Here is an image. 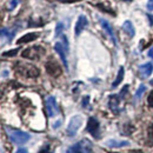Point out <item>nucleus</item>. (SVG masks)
<instances>
[{
  "label": "nucleus",
  "instance_id": "nucleus-10",
  "mask_svg": "<svg viewBox=\"0 0 153 153\" xmlns=\"http://www.w3.org/2000/svg\"><path fill=\"white\" fill-rule=\"evenodd\" d=\"M54 50H56V52H57L58 54L60 56V59H61V61H62V65H64L65 70H68V61H67V57H66L67 51H66L64 44H62V42H56Z\"/></svg>",
  "mask_w": 153,
  "mask_h": 153
},
{
  "label": "nucleus",
  "instance_id": "nucleus-3",
  "mask_svg": "<svg viewBox=\"0 0 153 153\" xmlns=\"http://www.w3.org/2000/svg\"><path fill=\"white\" fill-rule=\"evenodd\" d=\"M14 68L20 76L25 78H37L39 76V70L32 64L18 62L17 66H14Z\"/></svg>",
  "mask_w": 153,
  "mask_h": 153
},
{
  "label": "nucleus",
  "instance_id": "nucleus-29",
  "mask_svg": "<svg viewBox=\"0 0 153 153\" xmlns=\"http://www.w3.org/2000/svg\"><path fill=\"white\" fill-rule=\"evenodd\" d=\"M147 56L151 58V59H153V46L149 50V52H147Z\"/></svg>",
  "mask_w": 153,
  "mask_h": 153
},
{
  "label": "nucleus",
  "instance_id": "nucleus-19",
  "mask_svg": "<svg viewBox=\"0 0 153 153\" xmlns=\"http://www.w3.org/2000/svg\"><path fill=\"white\" fill-rule=\"evenodd\" d=\"M146 91V86L145 85H140L139 86V88L137 90V92H135V96H134V98L135 99H140L141 98V96H143V93Z\"/></svg>",
  "mask_w": 153,
  "mask_h": 153
},
{
  "label": "nucleus",
  "instance_id": "nucleus-2",
  "mask_svg": "<svg viewBox=\"0 0 153 153\" xmlns=\"http://www.w3.org/2000/svg\"><path fill=\"white\" fill-rule=\"evenodd\" d=\"M5 130H6L7 135L10 137V139L16 145H24L31 139V135L27 132H24V131H20V130H14V128H10V127H6Z\"/></svg>",
  "mask_w": 153,
  "mask_h": 153
},
{
  "label": "nucleus",
  "instance_id": "nucleus-11",
  "mask_svg": "<svg viewBox=\"0 0 153 153\" xmlns=\"http://www.w3.org/2000/svg\"><path fill=\"white\" fill-rule=\"evenodd\" d=\"M99 22H100V25H101V27L104 28V31L107 33V36L110 37V39L112 40V42L114 44V46H117V38H115V34L114 32H113V28L111 27V25H110V22L107 21V20H105L104 18H99Z\"/></svg>",
  "mask_w": 153,
  "mask_h": 153
},
{
  "label": "nucleus",
  "instance_id": "nucleus-34",
  "mask_svg": "<svg viewBox=\"0 0 153 153\" xmlns=\"http://www.w3.org/2000/svg\"><path fill=\"white\" fill-rule=\"evenodd\" d=\"M150 84H151V85H152V86H153V79H152V80H151V81H150Z\"/></svg>",
  "mask_w": 153,
  "mask_h": 153
},
{
  "label": "nucleus",
  "instance_id": "nucleus-16",
  "mask_svg": "<svg viewBox=\"0 0 153 153\" xmlns=\"http://www.w3.org/2000/svg\"><path fill=\"white\" fill-rule=\"evenodd\" d=\"M123 30L127 33V36L130 38H133L134 34H135V28H134L133 24L130 21V20H126L124 24H123Z\"/></svg>",
  "mask_w": 153,
  "mask_h": 153
},
{
  "label": "nucleus",
  "instance_id": "nucleus-32",
  "mask_svg": "<svg viewBox=\"0 0 153 153\" xmlns=\"http://www.w3.org/2000/svg\"><path fill=\"white\" fill-rule=\"evenodd\" d=\"M60 124H61V120H58V123H57V124H54V125H53V127H54V128H57V127L59 126V125H60Z\"/></svg>",
  "mask_w": 153,
  "mask_h": 153
},
{
  "label": "nucleus",
  "instance_id": "nucleus-9",
  "mask_svg": "<svg viewBox=\"0 0 153 153\" xmlns=\"http://www.w3.org/2000/svg\"><path fill=\"white\" fill-rule=\"evenodd\" d=\"M45 67H46L47 73L52 76H59L60 74H61V72H62L61 66L58 64L54 59H50V60L46 62Z\"/></svg>",
  "mask_w": 153,
  "mask_h": 153
},
{
  "label": "nucleus",
  "instance_id": "nucleus-30",
  "mask_svg": "<svg viewBox=\"0 0 153 153\" xmlns=\"http://www.w3.org/2000/svg\"><path fill=\"white\" fill-rule=\"evenodd\" d=\"M58 1H60V2H67V4H71V2H76V1H79V0H58Z\"/></svg>",
  "mask_w": 153,
  "mask_h": 153
},
{
  "label": "nucleus",
  "instance_id": "nucleus-1",
  "mask_svg": "<svg viewBox=\"0 0 153 153\" xmlns=\"http://www.w3.org/2000/svg\"><path fill=\"white\" fill-rule=\"evenodd\" d=\"M127 92H128V85H125L120 93L119 94H112V96L108 97V107L110 110L114 113V114H119L121 112V108H120V104L121 101L126 98L127 96Z\"/></svg>",
  "mask_w": 153,
  "mask_h": 153
},
{
  "label": "nucleus",
  "instance_id": "nucleus-33",
  "mask_svg": "<svg viewBox=\"0 0 153 153\" xmlns=\"http://www.w3.org/2000/svg\"><path fill=\"white\" fill-rule=\"evenodd\" d=\"M8 76V72H7V71H6V72H5V71L2 72V76Z\"/></svg>",
  "mask_w": 153,
  "mask_h": 153
},
{
  "label": "nucleus",
  "instance_id": "nucleus-27",
  "mask_svg": "<svg viewBox=\"0 0 153 153\" xmlns=\"http://www.w3.org/2000/svg\"><path fill=\"white\" fill-rule=\"evenodd\" d=\"M146 7H147L149 11H153V0H149V1H147Z\"/></svg>",
  "mask_w": 153,
  "mask_h": 153
},
{
  "label": "nucleus",
  "instance_id": "nucleus-5",
  "mask_svg": "<svg viewBox=\"0 0 153 153\" xmlns=\"http://www.w3.org/2000/svg\"><path fill=\"white\" fill-rule=\"evenodd\" d=\"M92 152V144L87 139H82L76 143L71 147H68L66 153H91Z\"/></svg>",
  "mask_w": 153,
  "mask_h": 153
},
{
  "label": "nucleus",
  "instance_id": "nucleus-23",
  "mask_svg": "<svg viewBox=\"0 0 153 153\" xmlns=\"http://www.w3.org/2000/svg\"><path fill=\"white\" fill-rule=\"evenodd\" d=\"M20 2H21V0H11V1H10V4H8V10H10V11L14 10V8L19 5Z\"/></svg>",
  "mask_w": 153,
  "mask_h": 153
},
{
  "label": "nucleus",
  "instance_id": "nucleus-7",
  "mask_svg": "<svg viewBox=\"0 0 153 153\" xmlns=\"http://www.w3.org/2000/svg\"><path fill=\"white\" fill-rule=\"evenodd\" d=\"M87 132L94 138H99L100 135V123L94 117H90L87 121Z\"/></svg>",
  "mask_w": 153,
  "mask_h": 153
},
{
  "label": "nucleus",
  "instance_id": "nucleus-31",
  "mask_svg": "<svg viewBox=\"0 0 153 153\" xmlns=\"http://www.w3.org/2000/svg\"><path fill=\"white\" fill-rule=\"evenodd\" d=\"M16 153H28V151H27V149H19Z\"/></svg>",
  "mask_w": 153,
  "mask_h": 153
},
{
  "label": "nucleus",
  "instance_id": "nucleus-20",
  "mask_svg": "<svg viewBox=\"0 0 153 153\" xmlns=\"http://www.w3.org/2000/svg\"><path fill=\"white\" fill-rule=\"evenodd\" d=\"M64 28H65V26H64V24L62 22H58L57 24V27H56V38L59 37L61 33H62V31H64Z\"/></svg>",
  "mask_w": 153,
  "mask_h": 153
},
{
  "label": "nucleus",
  "instance_id": "nucleus-14",
  "mask_svg": "<svg viewBox=\"0 0 153 153\" xmlns=\"http://www.w3.org/2000/svg\"><path fill=\"white\" fill-rule=\"evenodd\" d=\"M130 143L127 140H115V139H110L106 141V146L111 149H119V147H125L128 146Z\"/></svg>",
  "mask_w": 153,
  "mask_h": 153
},
{
  "label": "nucleus",
  "instance_id": "nucleus-24",
  "mask_svg": "<svg viewBox=\"0 0 153 153\" xmlns=\"http://www.w3.org/2000/svg\"><path fill=\"white\" fill-rule=\"evenodd\" d=\"M147 104H149L150 107H152L153 108V91H151L150 94H149V97H147Z\"/></svg>",
  "mask_w": 153,
  "mask_h": 153
},
{
  "label": "nucleus",
  "instance_id": "nucleus-22",
  "mask_svg": "<svg viewBox=\"0 0 153 153\" xmlns=\"http://www.w3.org/2000/svg\"><path fill=\"white\" fill-rule=\"evenodd\" d=\"M96 6H97V7H98V8H100L101 11H104V12H107V13H111V14H112L113 17H114V16H115V12H114V11H113V10H111V8H105L102 4H97Z\"/></svg>",
  "mask_w": 153,
  "mask_h": 153
},
{
  "label": "nucleus",
  "instance_id": "nucleus-26",
  "mask_svg": "<svg viewBox=\"0 0 153 153\" xmlns=\"http://www.w3.org/2000/svg\"><path fill=\"white\" fill-rule=\"evenodd\" d=\"M88 100H90V97L88 96H86V97H84V99H82V107H86L87 106V104H88Z\"/></svg>",
  "mask_w": 153,
  "mask_h": 153
},
{
  "label": "nucleus",
  "instance_id": "nucleus-21",
  "mask_svg": "<svg viewBox=\"0 0 153 153\" xmlns=\"http://www.w3.org/2000/svg\"><path fill=\"white\" fill-rule=\"evenodd\" d=\"M19 48H14V50H11V51H7V52H2V57H14L17 56Z\"/></svg>",
  "mask_w": 153,
  "mask_h": 153
},
{
  "label": "nucleus",
  "instance_id": "nucleus-15",
  "mask_svg": "<svg viewBox=\"0 0 153 153\" xmlns=\"http://www.w3.org/2000/svg\"><path fill=\"white\" fill-rule=\"evenodd\" d=\"M38 37H39L38 33H26L25 36H22L21 38H19L18 40H17V44H18V45H21V44H27V42H31V41L36 40Z\"/></svg>",
  "mask_w": 153,
  "mask_h": 153
},
{
  "label": "nucleus",
  "instance_id": "nucleus-18",
  "mask_svg": "<svg viewBox=\"0 0 153 153\" xmlns=\"http://www.w3.org/2000/svg\"><path fill=\"white\" fill-rule=\"evenodd\" d=\"M14 34H16V31H10L8 28H5V27H2L1 28V38H7V41H12V39L14 37Z\"/></svg>",
  "mask_w": 153,
  "mask_h": 153
},
{
  "label": "nucleus",
  "instance_id": "nucleus-6",
  "mask_svg": "<svg viewBox=\"0 0 153 153\" xmlns=\"http://www.w3.org/2000/svg\"><path fill=\"white\" fill-rule=\"evenodd\" d=\"M44 54H45V48L39 46V45L28 47V48L24 50L22 53H21L22 58H26V59H30V60H39Z\"/></svg>",
  "mask_w": 153,
  "mask_h": 153
},
{
  "label": "nucleus",
  "instance_id": "nucleus-12",
  "mask_svg": "<svg viewBox=\"0 0 153 153\" xmlns=\"http://www.w3.org/2000/svg\"><path fill=\"white\" fill-rule=\"evenodd\" d=\"M139 70V73L141 78H149L153 73V64L152 62H146V64H143L138 67Z\"/></svg>",
  "mask_w": 153,
  "mask_h": 153
},
{
  "label": "nucleus",
  "instance_id": "nucleus-8",
  "mask_svg": "<svg viewBox=\"0 0 153 153\" xmlns=\"http://www.w3.org/2000/svg\"><path fill=\"white\" fill-rule=\"evenodd\" d=\"M46 111L50 118H53L57 114H59V107H58L56 97L50 96L46 99Z\"/></svg>",
  "mask_w": 153,
  "mask_h": 153
},
{
  "label": "nucleus",
  "instance_id": "nucleus-17",
  "mask_svg": "<svg viewBox=\"0 0 153 153\" xmlns=\"http://www.w3.org/2000/svg\"><path fill=\"white\" fill-rule=\"evenodd\" d=\"M124 74H125V71H124V67L121 66L120 68H119V71H118V74H117V78H115V80L113 81V84H112V87L115 88L121 81H123V79H124Z\"/></svg>",
  "mask_w": 153,
  "mask_h": 153
},
{
  "label": "nucleus",
  "instance_id": "nucleus-4",
  "mask_svg": "<svg viewBox=\"0 0 153 153\" xmlns=\"http://www.w3.org/2000/svg\"><path fill=\"white\" fill-rule=\"evenodd\" d=\"M82 121H84L82 115H80V114L73 115V117L70 119V123H68V125H67V130H66L67 135L71 137V138L76 137V133H78V131H79V128H80L81 125H82Z\"/></svg>",
  "mask_w": 153,
  "mask_h": 153
},
{
  "label": "nucleus",
  "instance_id": "nucleus-35",
  "mask_svg": "<svg viewBox=\"0 0 153 153\" xmlns=\"http://www.w3.org/2000/svg\"><path fill=\"white\" fill-rule=\"evenodd\" d=\"M123 1H132V0H123Z\"/></svg>",
  "mask_w": 153,
  "mask_h": 153
},
{
  "label": "nucleus",
  "instance_id": "nucleus-13",
  "mask_svg": "<svg viewBox=\"0 0 153 153\" xmlns=\"http://www.w3.org/2000/svg\"><path fill=\"white\" fill-rule=\"evenodd\" d=\"M87 24H88V21H87V18L85 17V16H80L78 20H76V36L78 37L82 31H84V28L87 26Z\"/></svg>",
  "mask_w": 153,
  "mask_h": 153
},
{
  "label": "nucleus",
  "instance_id": "nucleus-28",
  "mask_svg": "<svg viewBox=\"0 0 153 153\" xmlns=\"http://www.w3.org/2000/svg\"><path fill=\"white\" fill-rule=\"evenodd\" d=\"M147 18H149V20H150V25L151 26H153V14H147Z\"/></svg>",
  "mask_w": 153,
  "mask_h": 153
},
{
  "label": "nucleus",
  "instance_id": "nucleus-25",
  "mask_svg": "<svg viewBox=\"0 0 153 153\" xmlns=\"http://www.w3.org/2000/svg\"><path fill=\"white\" fill-rule=\"evenodd\" d=\"M39 153H51V147H50V145H48V144L45 145V146L40 150V152Z\"/></svg>",
  "mask_w": 153,
  "mask_h": 153
}]
</instances>
